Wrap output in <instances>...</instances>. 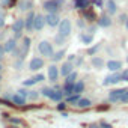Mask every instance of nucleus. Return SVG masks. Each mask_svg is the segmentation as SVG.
Masks as SVG:
<instances>
[{"label":"nucleus","instance_id":"obj_48","mask_svg":"<svg viewBox=\"0 0 128 128\" xmlns=\"http://www.w3.org/2000/svg\"><path fill=\"white\" fill-rule=\"evenodd\" d=\"M5 57V48H3V44H0V60Z\"/></svg>","mask_w":128,"mask_h":128},{"label":"nucleus","instance_id":"obj_51","mask_svg":"<svg viewBox=\"0 0 128 128\" xmlns=\"http://www.w3.org/2000/svg\"><path fill=\"white\" fill-rule=\"evenodd\" d=\"M3 26H5V18H3L2 15H0V29H2Z\"/></svg>","mask_w":128,"mask_h":128},{"label":"nucleus","instance_id":"obj_16","mask_svg":"<svg viewBox=\"0 0 128 128\" xmlns=\"http://www.w3.org/2000/svg\"><path fill=\"white\" fill-rule=\"evenodd\" d=\"M90 63H92V66H94L95 70H102V68L106 66V60H104L101 56H92Z\"/></svg>","mask_w":128,"mask_h":128},{"label":"nucleus","instance_id":"obj_35","mask_svg":"<svg viewBox=\"0 0 128 128\" xmlns=\"http://www.w3.org/2000/svg\"><path fill=\"white\" fill-rule=\"evenodd\" d=\"M30 44H32V39H30L29 36H23V44H21V45H23L26 50L30 48Z\"/></svg>","mask_w":128,"mask_h":128},{"label":"nucleus","instance_id":"obj_36","mask_svg":"<svg viewBox=\"0 0 128 128\" xmlns=\"http://www.w3.org/2000/svg\"><path fill=\"white\" fill-rule=\"evenodd\" d=\"M17 94H18L20 96H23V98H26V100H27V96H29V90H27V89H24V88H21V89H18V90H17Z\"/></svg>","mask_w":128,"mask_h":128},{"label":"nucleus","instance_id":"obj_55","mask_svg":"<svg viewBox=\"0 0 128 128\" xmlns=\"http://www.w3.org/2000/svg\"><path fill=\"white\" fill-rule=\"evenodd\" d=\"M3 80V76H2V72H0V82H2Z\"/></svg>","mask_w":128,"mask_h":128},{"label":"nucleus","instance_id":"obj_5","mask_svg":"<svg viewBox=\"0 0 128 128\" xmlns=\"http://www.w3.org/2000/svg\"><path fill=\"white\" fill-rule=\"evenodd\" d=\"M95 23H96L98 27H102V29H107V27H112V26H113V20H112V17L107 15V14H102L101 17H98Z\"/></svg>","mask_w":128,"mask_h":128},{"label":"nucleus","instance_id":"obj_25","mask_svg":"<svg viewBox=\"0 0 128 128\" xmlns=\"http://www.w3.org/2000/svg\"><path fill=\"white\" fill-rule=\"evenodd\" d=\"M63 98H65V94H63V90L62 89H59V90H54L53 92V95L50 96V100H53V101H63Z\"/></svg>","mask_w":128,"mask_h":128},{"label":"nucleus","instance_id":"obj_8","mask_svg":"<svg viewBox=\"0 0 128 128\" xmlns=\"http://www.w3.org/2000/svg\"><path fill=\"white\" fill-rule=\"evenodd\" d=\"M119 82H120V71L112 72V74H108L107 77H104L102 84H104V86H108V84H116V83H119Z\"/></svg>","mask_w":128,"mask_h":128},{"label":"nucleus","instance_id":"obj_46","mask_svg":"<svg viewBox=\"0 0 128 128\" xmlns=\"http://www.w3.org/2000/svg\"><path fill=\"white\" fill-rule=\"evenodd\" d=\"M108 108H110L108 104H106V106H98V107H96V112H106V110H108Z\"/></svg>","mask_w":128,"mask_h":128},{"label":"nucleus","instance_id":"obj_9","mask_svg":"<svg viewBox=\"0 0 128 128\" xmlns=\"http://www.w3.org/2000/svg\"><path fill=\"white\" fill-rule=\"evenodd\" d=\"M48 80L51 82V83H57V80H59V66L57 65H54V63H53V65H50L48 66Z\"/></svg>","mask_w":128,"mask_h":128},{"label":"nucleus","instance_id":"obj_45","mask_svg":"<svg viewBox=\"0 0 128 128\" xmlns=\"http://www.w3.org/2000/svg\"><path fill=\"white\" fill-rule=\"evenodd\" d=\"M77 26H78L80 29H86V21H84L83 18H77Z\"/></svg>","mask_w":128,"mask_h":128},{"label":"nucleus","instance_id":"obj_50","mask_svg":"<svg viewBox=\"0 0 128 128\" xmlns=\"http://www.w3.org/2000/svg\"><path fill=\"white\" fill-rule=\"evenodd\" d=\"M20 38H23V32H20V33H14V39H20Z\"/></svg>","mask_w":128,"mask_h":128},{"label":"nucleus","instance_id":"obj_20","mask_svg":"<svg viewBox=\"0 0 128 128\" xmlns=\"http://www.w3.org/2000/svg\"><path fill=\"white\" fill-rule=\"evenodd\" d=\"M12 32H14V33L24 32V18H17V20L12 23Z\"/></svg>","mask_w":128,"mask_h":128},{"label":"nucleus","instance_id":"obj_14","mask_svg":"<svg viewBox=\"0 0 128 128\" xmlns=\"http://www.w3.org/2000/svg\"><path fill=\"white\" fill-rule=\"evenodd\" d=\"M106 14L107 15H114L118 12V3H116V0H106Z\"/></svg>","mask_w":128,"mask_h":128},{"label":"nucleus","instance_id":"obj_33","mask_svg":"<svg viewBox=\"0 0 128 128\" xmlns=\"http://www.w3.org/2000/svg\"><path fill=\"white\" fill-rule=\"evenodd\" d=\"M39 92L38 90H29V96H27V100H32V101H36L38 98H39Z\"/></svg>","mask_w":128,"mask_h":128},{"label":"nucleus","instance_id":"obj_15","mask_svg":"<svg viewBox=\"0 0 128 128\" xmlns=\"http://www.w3.org/2000/svg\"><path fill=\"white\" fill-rule=\"evenodd\" d=\"M125 89H113V90H110L108 92V101L110 102H119V98L122 96V94L125 92Z\"/></svg>","mask_w":128,"mask_h":128},{"label":"nucleus","instance_id":"obj_2","mask_svg":"<svg viewBox=\"0 0 128 128\" xmlns=\"http://www.w3.org/2000/svg\"><path fill=\"white\" fill-rule=\"evenodd\" d=\"M57 27H59V35H62L63 38H68L71 35V32H72V23H71L70 18L60 20V23H59Z\"/></svg>","mask_w":128,"mask_h":128},{"label":"nucleus","instance_id":"obj_26","mask_svg":"<svg viewBox=\"0 0 128 128\" xmlns=\"http://www.w3.org/2000/svg\"><path fill=\"white\" fill-rule=\"evenodd\" d=\"M65 54H66V51L63 50V48L59 50V51H54V54L51 56V60H53V62H60L63 57H65Z\"/></svg>","mask_w":128,"mask_h":128},{"label":"nucleus","instance_id":"obj_17","mask_svg":"<svg viewBox=\"0 0 128 128\" xmlns=\"http://www.w3.org/2000/svg\"><path fill=\"white\" fill-rule=\"evenodd\" d=\"M17 47H18V44H17V39H14V38H9V39H6V41H5V44H3L5 53H12V51H14Z\"/></svg>","mask_w":128,"mask_h":128},{"label":"nucleus","instance_id":"obj_12","mask_svg":"<svg viewBox=\"0 0 128 128\" xmlns=\"http://www.w3.org/2000/svg\"><path fill=\"white\" fill-rule=\"evenodd\" d=\"M60 15L59 14H47L45 15V24H48L50 27H56V26H59V23H60Z\"/></svg>","mask_w":128,"mask_h":128},{"label":"nucleus","instance_id":"obj_31","mask_svg":"<svg viewBox=\"0 0 128 128\" xmlns=\"http://www.w3.org/2000/svg\"><path fill=\"white\" fill-rule=\"evenodd\" d=\"M65 39H66V38H63L62 35L57 33V35L54 36V39H53V45H62V44H65Z\"/></svg>","mask_w":128,"mask_h":128},{"label":"nucleus","instance_id":"obj_53","mask_svg":"<svg viewBox=\"0 0 128 128\" xmlns=\"http://www.w3.org/2000/svg\"><path fill=\"white\" fill-rule=\"evenodd\" d=\"M125 27H126V30H128V18H126V21H125Z\"/></svg>","mask_w":128,"mask_h":128},{"label":"nucleus","instance_id":"obj_27","mask_svg":"<svg viewBox=\"0 0 128 128\" xmlns=\"http://www.w3.org/2000/svg\"><path fill=\"white\" fill-rule=\"evenodd\" d=\"M82 92H84V83L82 82V80H77L76 83H74V94H82Z\"/></svg>","mask_w":128,"mask_h":128},{"label":"nucleus","instance_id":"obj_18","mask_svg":"<svg viewBox=\"0 0 128 128\" xmlns=\"http://www.w3.org/2000/svg\"><path fill=\"white\" fill-rule=\"evenodd\" d=\"M9 100H11V102L14 104V106H17V107H24L26 106V98H23V96H20L18 94H15V95H9L8 96Z\"/></svg>","mask_w":128,"mask_h":128},{"label":"nucleus","instance_id":"obj_3","mask_svg":"<svg viewBox=\"0 0 128 128\" xmlns=\"http://www.w3.org/2000/svg\"><path fill=\"white\" fill-rule=\"evenodd\" d=\"M42 9H44L47 14H59V11H60L59 5L56 3V0H44Z\"/></svg>","mask_w":128,"mask_h":128},{"label":"nucleus","instance_id":"obj_56","mask_svg":"<svg viewBox=\"0 0 128 128\" xmlns=\"http://www.w3.org/2000/svg\"><path fill=\"white\" fill-rule=\"evenodd\" d=\"M0 92H2V90H0Z\"/></svg>","mask_w":128,"mask_h":128},{"label":"nucleus","instance_id":"obj_21","mask_svg":"<svg viewBox=\"0 0 128 128\" xmlns=\"http://www.w3.org/2000/svg\"><path fill=\"white\" fill-rule=\"evenodd\" d=\"M89 5H90V0H74V8L78 9V11L86 9Z\"/></svg>","mask_w":128,"mask_h":128},{"label":"nucleus","instance_id":"obj_6","mask_svg":"<svg viewBox=\"0 0 128 128\" xmlns=\"http://www.w3.org/2000/svg\"><path fill=\"white\" fill-rule=\"evenodd\" d=\"M44 27H45V15L35 14V18H33V30L35 32H41Z\"/></svg>","mask_w":128,"mask_h":128},{"label":"nucleus","instance_id":"obj_54","mask_svg":"<svg viewBox=\"0 0 128 128\" xmlns=\"http://www.w3.org/2000/svg\"><path fill=\"white\" fill-rule=\"evenodd\" d=\"M2 70H3V65H2V63H0V72H2Z\"/></svg>","mask_w":128,"mask_h":128},{"label":"nucleus","instance_id":"obj_39","mask_svg":"<svg viewBox=\"0 0 128 128\" xmlns=\"http://www.w3.org/2000/svg\"><path fill=\"white\" fill-rule=\"evenodd\" d=\"M126 18H128V15H126V14L124 12V14H120V15L118 17V23H119V24H125Z\"/></svg>","mask_w":128,"mask_h":128},{"label":"nucleus","instance_id":"obj_34","mask_svg":"<svg viewBox=\"0 0 128 128\" xmlns=\"http://www.w3.org/2000/svg\"><path fill=\"white\" fill-rule=\"evenodd\" d=\"M96 30H98L96 23H90V26H86V32H88V33H92V35H94Z\"/></svg>","mask_w":128,"mask_h":128},{"label":"nucleus","instance_id":"obj_29","mask_svg":"<svg viewBox=\"0 0 128 128\" xmlns=\"http://www.w3.org/2000/svg\"><path fill=\"white\" fill-rule=\"evenodd\" d=\"M100 48H101V44H95V45H92V47H89V48L86 50V54H88V56H95Z\"/></svg>","mask_w":128,"mask_h":128},{"label":"nucleus","instance_id":"obj_37","mask_svg":"<svg viewBox=\"0 0 128 128\" xmlns=\"http://www.w3.org/2000/svg\"><path fill=\"white\" fill-rule=\"evenodd\" d=\"M90 3L94 6H96V8H102L104 3H106V0H90Z\"/></svg>","mask_w":128,"mask_h":128},{"label":"nucleus","instance_id":"obj_10","mask_svg":"<svg viewBox=\"0 0 128 128\" xmlns=\"http://www.w3.org/2000/svg\"><path fill=\"white\" fill-rule=\"evenodd\" d=\"M35 11H29L26 18H24V30L26 32H33V18H35Z\"/></svg>","mask_w":128,"mask_h":128},{"label":"nucleus","instance_id":"obj_32","mask_svg":"<svg viewBox=\"0 0 128 128\" xmlns=\"http://www.w3.org/2000/svg\"><path fill=\"white\" fill-rule=\"evenodd\" d=\"M23 66H24V60H21V59H15V60H14V68H15L17 71L23 70Z\"/></svg>","mask_w":128,"mask_h":128},{"label":"nucleus","instance_id":"obj_11","mask_svg":"<svg viewBox=\"0 0 128 128\" xmlns=\"http://www.w3.org/2000/svg\"><path fill=\"white\" fill-rule=\"evenodd\" d=\"M106 66H107L108 71H112V72H118V71L122 70V62H120V60H116V59H110V60L106 62Z\"/></svg>","mask_w":128,"mask_h":128},{"label":"nucleus","instance_id":"obj_41","mask_svg":"<svg viewBox=\"0 0 128 128\" xmlns=\"http://www.w3.org/2000/svg\"><path fill=\"white\" fill-rule=\"evenodd\" d=\"M120 80L128 82V68H125V70H122V71H120Z\"/></svg>","mask_w":128,"mask_h":128},{"label":"nucleus","instance_id":"obj_19","mask_svg":"<svg viewBox=\"0 0 128 128\" xmlns=\"http://www.w3.org/2000/svg\"><path fill=\"white\" fill-rule=\"evenodd\" d=\"M18 9L21 11V12H29V11H32L33 9V0H21V2L18 3Z\"/></svg>","mask_w":128,"mask_h":128},{"label":"nucleus","instance_id":"obj_7","mask_svg":"<svg viewBox=\"0 0 128 128\" xmlns=\"http://www.w3.org/2000/svg\"><path fill=\"white\" fill-rule=\"evenodd\" d=\"M74 68H76V66H74V63H72V62H68V60H66V62H63V63H62V66H59V76L66 77L70 72L74 71Z\"/></svg>","mask_w":128,"mask_h":128},{"label":"nucleus","instance_id":"obj_30","mask_svg":"<svg viewBox=\"0 0 128 128\" xmlns=\"http://www.w3.org/2000/svg\"><path fill=\"white\" fill-rule=\"evenodd\" d=\"M53 92H54V89H53V88H42V89L39 90V94H41V95H44V96H47V98H50V96L53 95Z\"/></svg>","mask_w":128,"mask_h":128},{"label":"nucleus","instance_id":"obj_28","mask_svg":"<svg viewBox=\"0 0 128 128\" xmlns=\"http://www.w3.org/2000/svg\"><path fill=\"white\" fill-rule=\"evenodd\" d=\"M80 100V95L78 94H72V95H68V96H65V102H68V104H77V101Z\"/></svg>","mask_w":128,"mask_h":128},{"label":"nucleus","instance_id":"obj_43","mask_svg":"<svg viewBox=\"0 0 128 128\" xmlns=\"http://www.w3.org/2000/svg\"><path fill=\"white\" fill-rule=\"evenodd\" d=\"M33 84H36L33 78H29V80H24V82H23V86H24V88H29V86H33Z\"/></svg>","mask_w":128,"mask_h":128},{"label":"nucleus","instance_id":"obj_4","mask_svg":"<svg viewBox=\"0 0 128 128\" xmlns=\"http://www.w3.org/2000/svg\"><path fill=\"white\" fill-rule=\"evenodd\" d=\"M44 65H45L44 59H42L41 56H35V57H32L30 62H29V70H30V71H39L41 68H44Z\"/></svg>","mask_w":128,"mask_h":128},{"label":"nucleus","instance_id":"obj_22","mask_svg":"<svg viewBox=\"0 0 128 128\" xmlns=\"http://www.w3.org/2000/svg\"><path fill=\"white\" fill-rule=\"evenodd\" d=\"M94 35L92 33H88V32H84V33H82L80 35V41L83 42V44H86V45H90L92 42H94Z\"/></svg>","mask_w":128,"mask_h":128},{"label":"nucleus","instance_id":"obj_49","mask_svg":"<svg viewBox=\"0 0 128 128\" xmlns=\"http://www.w3.org/2000/svg\"><path fill=\"white\" fill-rule=\"evenodd\" d=\"M76 57H77V54H70V56H68V62H72V63H74Z\"/></svg>","mask_w":128,"mask_h":128},{"label":"nucleus","instance_id":"obj_52","mask_svg":"<svg viewBox=\"0 0 128 128\" xmlns=\"http://www.w3.org/2000/svg\"><path fill=\"white\" fill-rule=\"evenodd\" d=\"M89 128H100V125H98V124H90Z\"/></svg>","mask_w":128,"mask_h":128},{"label":"nucleus","instance_id":"obj_44","mask_svg":"<svg viewBox=\"0 0 128 128\" xmlns=\"http://www.w3.org/2000/svg\"><path fill=\"white\" fill-rule=\"evenodd\" d=\"M83 60H84V59H83V56H77V57H76V60H74V66H80L82 63H83Z\"/></svg>","mask_w":128,"mask_h":128},{"label":"nucleus","instance_id":"obj_42","mask_svg":"<svg viewBox=\"0 0 128 128\" xmlns=\"http://www.w3.org/2000/svg\"><path fill=\"white\" fill-rule=\"evenodd\" d=\"M33 80H35V83H39V82H44L45 80V76L44 74H36L35 77H32Z\"/></svg>","mask_w":128,"mask_h":128},{"label":"nucleus","instance_id":"obj_23","mask_svg":"<svg viewBox=\"0 0 128 128\" xmlns=\"http://www.w3.org/2000/svg\"><path fill=\"white\" fill-rule=\"evenodd\" d=\"M78 108H89L90 106H92V101L89 100V98H82L80 96V100L77 101V104H76Z\"/></svg>","mask_w":128,"mask_h":128},{"label":"nucleus","instance_id":"obj_1","mask_svg":"<svg viewBox=\"0 0 128 128\" xmlns=\"http://www.w3.org/2000/svg\"><path fill=\"white\" fill-rule=\"evenodd\" d=\"M38 53L41 56H44V57H50L51 59V56L54 54L53 42H50V41H41L38 44Z\"/></svg>","mask_w":128,"mask_h":128},{"label":"nucleus","instance_id":"obj_47","mask_svg":"<svg viewBox=\"0 0 128 128\" xmlns=\"http://www.w3.org/2000/svg\"><path fill=\"white\" fill-rule=\"evenodd\" d=\"M9 122L11 124H23V120L18 119V118H9Z\"/></svg>","mask_w":128,"mask_h":128},{"label":"nucleus","instance_id":"obj_40","mask_svg":"<svg viewBox=\"0 0 128 128\" xmlns=\"http://www.w3.org/2000/svg\"><path fill=\"white\" fill-rule=\"evenodd\" d=\"M98 125H100V128H113V125H112V124H108L107 120H100V122H98Z\"/></svg>","mask_w":128,"mask_h":128},{"label":"nucleus","instance_id":"obj_13","mask_svg":"<svg viewBox=\"0 0 128 128\" xmlns=\"http://www.w3.org/2000/svg\"><path fill=\"white\" fill-rule=\"evenodd\" d=\"M96 14L94 12V9L90 8V6H88L86 9H83V20L84 21H88V23H95L96 21Z\"/></svg>","mask_w":128,"mask_h":128},{"label":"nucleus","instance_id":"obj_24","mask_svg":"<svg viewBox=\"0 0 128 128\" xmlns=\"http://www.w3.org/2000/svg\"><path fill=\"white\" fill-rule=\"evenodd\" d=\"M76 82H77V71H72V72H70V74L65 77L63 84H74Z\"/></svg>","mask_w":128,"mask_h":128},{"label":"nucleus","instance_id":"obj_38","mask_svg":"<svg viewBox=\"0 0 128 128\" xmlns=\"http://www.w3.org/2000/svg\"><path fill=\"white\" fill-rule=\"evenodd\" d=\"M56 108H57L59 112H65V108H66V102H65V101H59Z\"/></svg>","mask_w":128,"mask_h":128},{"label":"nucleus","instance_id":"obj_57","mask_svg":"<svg viewBox=\"0 0 128 128\" xmlns=\"http://www.w3.org/2000/svg\"><path fill=\"white\" fill-rule=\"evenodd\" d=\"M126 60H128V59H126Z\"/></svg>","mask_w":128,"mask_h":128}]
</instances>
